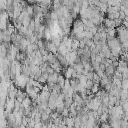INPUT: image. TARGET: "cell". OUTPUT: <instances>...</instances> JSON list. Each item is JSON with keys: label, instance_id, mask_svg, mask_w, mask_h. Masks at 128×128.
<instances>
[{"label": "cell", "instance_id": "6da1fadb", "mask_svg": "<svg viewBox=\"0 0 128 128\" xmlns=\"http://www.w3.org/2000/svg\"><path fill=\"white\" fill-rule=\"evenodd\" d=\"M58 73L54 72L53 74H50L48 76V79H47V82L46 83H54V84H57V79H58Z\"/></svg>", "mask_w": 128, "mask_h": 128}, {"label": "cell", "instance_id": "7a4b0ae2", "mask_svg": "<svg viewBox=\"0 0 128 128\" xmlns=\"http://www.w3.org/2000/svg\"><path fill=\"white\" fill-rule=\"evenodd\" d=\"M32 105V100L28 97H25L24 99H23V101L21 102V106L20 107H22V108H27V107H29V106H31Z\"/></svg>", "mask_w": 128, "mask_h": 128}, {"label": "cell", "instance_id": "3957f363", "mask_svg": "<svg viewBox=\"0 0 128 128\" xmlns=\"http://www.w3.org/2000/svg\"><path fill=\"white\" fill-rule=\"evenodd\" d=\"M65 125H66L67 128H73V126H74V118L66 117L65 118Z\"/></svg>", "mask_w": 128, "mask_h": 128}, {"label": "cell", "instance_id": "277c9868", "mask_svg": "<svg viewBox=\"0 0 128 128\" xmlns=\"http://www.w3.org/2000/svg\"><path fill=\"white\" fill-rule=\"evenodd\" d=\"M56 60H57V59H56V56H55L54 54L48 52V54H47V62H48V63H49V64L54 63Z\"/></svg>", "mask_w": 128, "mask_h": 128}, {"label": "cell", "instance_id": "5b68a950", "mask_svg": "<svg viewBox=\"0 0 128 128\" xmlns=\"http://www.w3.org/2000/svg\"><path fill=\"white\" fill-rule=\"evenodd\" d=\"M99 121H100V123H103V122H107V120L109 119V115H108V113L107 112H104V113H102V114H100L99 115Z\"/></svg>", "mask_w": 128, "mask_h": 128}, {"label": "cell", "instance_id": "8992f818", "mask_svg": "<svg viewBox=\"0 0 128 128\" xmlns=\"http://www.w3.org/2000/svg\"><path fill=\"white\" fill-rule=\"evenodd\" d=\"M25 10H26L27 14L30 16V17H32V16H33V14H34V11H33V5H30V4H28V5L26 6Z\"/></svg>", "mask_w": 128, "mask_h": 128}, {"label": "cell", "instance_id": "52a82bcc", "mask_svg": "<svg viewBox=\"0 0 128 128\" xmlns=\"http://www.w3.org/2000/svg\"><path fill=\"white\" fill-rule=\"evenodd\" d=\"M97 7L99 8V11H100L101 13H103V14L106 13V10H107V8H108V6H107L106 3H99Z\"/></svg>", "mask_w": 128, "mask_h": 128}, {"label": "cell", "instance_id": "ba28073f", "mask_svg": "<svg viewBox=\"0 0 128 128\" xmlns=\"http://www.w3.org/2000/svg\"><path fill=\"white\" fill-rule=\"evenodd\" d=\"M100 90V86H99V84H96V83H94L93 84V86L91 87V89H90V91H91V93L92 94H96V93H97L98 91Z\"/></svg>", "mask_w": 128, "mask_h": 128}, {"label": "cell", "instance_id": "9c48e42d", "mask_svg": "<svg viewBox=\"0 0 128 128\" xmlns=\"http://www.w3.org/2000/svg\"><path fill=\"white\" fill-rule=\"evenodd\" d=\"M49 121V115L46 114L45 112H41V122L42 123H47Z\"/></svg>", "mask_w": 128, "mask_h": 128}, {"label": "cell", "instance_id": "30bf717a", "mask_svg": "<svg viewBox=\"0 0 128 128\" xmlns=\"http://www.w3.org/2000/svg\"><path fill=\"white\" fill-rule=\"evenodd\" d=\"M31 19H32V17H26V18H24L23 20H22V25L24 26V27H26V28H28V26H29V23H30V21H31Z\"/></svg>", "mask_w": 128, "mask_h": 128}, {"label": "cell", "instance_id": "8fae6325", "mask_svg": "<svg viewBox=\"0 0 128 128\" xmlns=\"http://www.w3.org/2000/svg\"><path fill=\"white\" fill-rule=\"evenodd\" d=\"M93 81H92V80H86V82H85V85H84V88L85 89H87V90H90L91 89V87L93 86Z\"/></svg>", "mask_w": 128, "mask_h": 128}, {"label": "cell", "instance_id": "7c38bea8", "mask_svg": "<svg viewBox=\"0 0 128 128\" xmlns=\"http://www.w3.org/2000/svg\"><path fill=\"white\" fill-rule=\"evenodd\" d=\"M60 115H61L63 118L69 117V109H68V108H64V109L62 110V112L60 113Z\"/></svg>", "mask_w": 128, "mask_h": 128}, {"label": "cell", "instance_id": "4fadbf2b", "mask_svg": "<svg viewBox=\"0 0 128 128\" xmlns=\"http://www.w3.org/2000/svg\"><path fill=\"white\" fill-rule=\"evenodd\" d=\"M92 81L93 83H96V84H99V81H100V77L96 74L95 72L93 73V77H92Z\"/></svg>", "mask_w": 128, "mask_h": 128}, {"label": "cell", "instance_id": "5bb4252c", "mask_svg": "<svg viewBox=\"0 0 128 128\" xmlns=\"http://www.w3.org/2000/svg\"><path fill=\"white\" fill-rule=\"evenodd\" d=\"M128 88V80L122 79L121 80V89H127Z\"/></svg>", "mask_w": 128, "mask_h": 128}, {"label": "cell", "instance_id": "9a60e30c", "mask_svg": "<svg viewBox=\"0 0 128 128\" xmlns=\"http://www.w3.org/2000/svg\"><path fill=\"white\" fill-rule=\"evenodd\" d=\"M99 65H100V63H97V62H92L91 63V66H92V69H93L94 72L99 70Z\"/></svg>", "mask_w": 128, "mask_h": 128}, {"label": "cell", "instance_id": "2e32d148", "mask_svg": "<svg viewBox=\"0 0 128 128\" xmlns=\"http://www.w3.org/2000/svg\"><path fill=\"white\" fill-rule=\"evenodd\" d=\"M36 45H37V47H38V49H44V48H45L43 39H41V40H38V41L36 42Z\"/></svg>", "mask_w": 128, "mask_h": 128}, {"label": "cell", "instance_id": "e0dca14e", "mask_svg": "<svg viewBox=\"0 0 128 128\" xmlns=\"http://www.w3.org/2000/svg\"><path fill=\"white\" fill-rule=\"evenodd\" d=\"M34 125H35V121H34V119H31V118H29L28 119V123H27V128H33L34 127Z\"/></svg>", "mask_w": 128, "mask_h": 128}, {"label": "cell", "instance_id": "ac0fdd59", "mask_svg": "<svg viewBox=\"0 0 128 128\" xmlns=\"http://www.w3.org/2000/svg\"><path fill=\"white\" fill-rule=\"evenodd\" d=\"M91 33L93 34V35H95L96 33H97V26H93V27H91V28H89L88 29Z\"/></svg>", "mask_w": 128, "mask_h": 128}, {"label": "cell", "instance_id": "d6986e66", "mask_svg": "<svg viewBox=\"0 0 128 128\" xmlns=\"http://www.w3.org/2000/svg\"><path fill=\"white\" fill-rule=\"evenodd\" d=\"M102 59H103V57L100 56L99 54H97V55L95 56V62H97V63H101V62H102Z\"/></svg>", "mask_w": 128, "mask_h": 128}, {"label": "cell", "instance_id": "ffe728a7", "mask_svg": "<svg viewBox=\"0 0 128 128\" xmlns=\"http://www.w3.org/2000/svg\"><path fill=\"white\" fill-rule=\"evenodd\" d=\"M99 128H112L107 122H103V123H100V127Z\"/></svg>", "mask_w": 128, "mask_h": 128}, {"label": "cell", "instance_id": "44dd1931", "mask_svg": "<svg viewBox=\"0 0 128 128\" xmlns=\"http://www.w3.org/2000/svg\"><path fill=\"white\" fill-rule=\"evenodd\" d=\"M95 73L97 74V75H98L100 78H102V77H104V76H105V73H104V71H102V70H100V69H99V70H97V71H96Z\"/></svg>", "mask_w": 128, "mask_h": 128}, {"label": "cell", "instance_id": "7402d4cb", "mask_svg": "<svg viewBox=\"0 0 128 128\" xmlns=\"http://www.w3.org/2000/svg\"><path fill=\"white\" fill-rule=\"evenodd\" d=\"M45 72H47L48 74L50 75V74H53V73H54V70H53V69H52L49 65H48V66H47V68H46V71H45Z\"/></svg>", "mask_w": 128, "mask_h": 128}, {"label": "cell", "instance_id": "603a6c76", "mask_svg": "<svg viewBox=\"0 0 128 128\" xmlns=\"http://www.w3.org/2000/svg\"><path fill=\"white\" fill-rule=\"evenodd\" d=\"M37 81H38L39 83H41L42 85H44V84H46V80H45V79H44V78H43L42 76H40V77H39V78L37 79Z\"/></svg>", "mask_w": 128, "mask_h": 128}, {"label": "cell", "instance_id": "cb8c5ba5", "mask_svg": "<svg viewBox=\"0 0 128 128\" xmlns=\"http://www.w3.org/2000/svg\"><path fill=\"white\" fill-rule=\"evenodd\" d=\"M118 14H119V16H118V18L120 19V20H124V18L126 17V16H125V14L122 12V11H119L118 12Z\"/></svg>", "mask_w": 128, "mask_h": 128}, {"label": "cell", "instance_id": "d4e9b609", "mask_svg": "<svg viewBox=\"0 0 128 128\" xmlns=\"http://www.w3.org/2000/svg\"><path fill=\"white\" fill-rule=\"evenodd\" d=\"M93 73H94L93 71H90V72H88V74H87V76H86L88 80H92V77H93Z\"/></svg>", "mask_w": 128, "mask_h": 128}, {"label": "cell", "instance_id": "484cf974", "mask_svg": "<svg viewBox=\"0 0 128 128\" xmlns=\"http://www.w3.org/2000/svg\"><path fill=\"white\" fill-rule=\"evenodd\" d=\"M41 76L46 80V82H47V79H48V76H49V74H48L47 72H42V74H41Z\"/></svg>", "mask_w": 128, "mask_h": 128}, {"label": "cell", "instance_id": "4316f807", "mask_svg": "<svg viewBox=\"0 0 128 128\" xmlns=\"http://www.w3.org/2000/svg\"><path fill=\"white\" fill-rule=\"evenodd\" d=\"M42 125H43L42 122H37V123H35V125H34L33 128H42Z\"/></svg>", "mask_w": 128, "mask_h": 128}, {"label": "cell", "instance_id": "83f0119b", "mask_svg": "<svg viewBox=\"0 0 128 128\" xmlns=\"http://www.w3.org/2000/svg\"><path fill=\"white\" fill-rule=\"evenodd\" d=\"M43 1V0H35V4H37V5H39L41 2Z\"/></svg>", "mask_w": 128, "mask_h": 128}, {"label": "cell", "instance_id": "f1b7e54d", "mask_svg": "<svg viewBox=\"0 0 128 128\" xmlns=\"http://www.w3.org/2000/svg\"><path fill=\"white\" fill-rule=\"evenodd\" d=\"M99 1H100V3H106V4H107L108 0H99Z\"/></svg>", "mask_w": 128, "mask_h": 128}, {"label": "cell", "instance_id": "f546056e", "mask_svg": "<svg viewBox=\"0 0 128 128\" xmlns=\"http://www.w3.org/2000/svg\"><path fill=\"white\" fill-rule=\"evenodd\" d=\"M42 128H47V126H46V124H45V123H43V125H42Z\"/></svg>", "mask_w": 128, "mask_h": 128}]
</instances>
